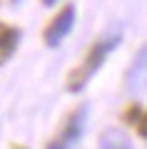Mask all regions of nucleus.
<instances>
[{
  "label": "nucleus",
  "mask_w": 147,
  "mask_h": 149,
  "mask_svg": "<svg viewBox=\"0 0 147 149\" xmlns=\"http://www.w3.org/2000/svg\"><path fill=\"white\" fill-rule=\"evenodd\" d=\"M85 119H87V107L80 104L77 109H72L65 119L63 129L55 134L50 142H47V149H70L77 144V139L82 137V129H85Z\"/></svg>",
  "instance_id": "2"
},
{
  "label": "nucleus",
  "mask_w": 147,
  "mask_h": 149,
  "mask_svg": "<svg viewBox=\"0 0 147 149\" xmlns=\"http://www.w3.org/2000/svg\"><path fill=\"white\" fill-rule=\"evenodd\" d=\"M100 149H132V144L120 129H107L100 134Z\"/></svg>",
  "instance_id": "6"
},
{
  "label": "nucleus",
  "mask_w": 147,
  "mask_h": 149,
  "mask_svg": "<svg viewBox=\"0 0 147 149\" xmlns=\"http://www.w3.org/2000/svg\"><path fill=\"white\" fill-rule=\"evenodd\" d=\"M117 45H120V35H110V37L97 40V42L87 50V55L80 60V65L68 74V92L85 90V85L92 80V74L102 67V62L107 60V55H110Z\"/></svg>",
  "instance_id": "1"
},
{
  "label": "nucleus",
  "mask_w": 147,
  "mask_h": 149,
  "mask_svg": "<svg viewBox=\"0 0 147 149\" xmlns=\"http://www.w3.org/2000/svg\"><path fill=\"white\" fill-rule=\"evenodd\" d=\"M147 85V50H142L137 55L135 65H132L130 74H127V87L130 90H142Z\"/></svg>",
  "instance_id": "5"
},
{
  "label": "nucleus",
  "mask_w": 147,
  "mask_h": 149,
  "mask_svg": "<svg viewBox=\"0 0 147 149\" xmlns=\"http://www.w3.org/2000/svg\"><path fill=\"white\" fill-rule=\"evenodd\" d=\"M72 25H75V5L68 3V5L60 8V13L53 17V20L47 22L45 32H42L45 45H47V47H58L65 37H68V32L72 30Z\"/></svg>",
  "instance_id": "3"
},
{
  "label": "nucleus",
  "mask_w": 147,
  "mask_h": 149,
  "mask_svg": "<svg viewBox=\"0 0 147 149\" xmlns=\"http://www.w3.org/2000/svg\"><path fill=\"white\" fill-rule=\"evenodd\" d=\"M20 45V30L8 22H0V65L8 62Z\"/></svg>",
  "instance_id": "4"
},
{
  "label": "nucleus",
  "mask_w": 147,
  "mask_h": 149,
  "mask_svg": "<svg viewBox=\"0 0 147 149\" xmlns=\"http://www.w3.org/2000/svg\"><path fill=\"white\" fill-rule=\"evenodd\" d=\"M58 0H42V5H55Z\"/></svg>",
  "instance_id": "9"
},
{
  "label": "nucleus",
  "mask_w": 147,
  "mask_h": 149,
  "mask_svg": "<svg viewBox=\"0 0 147 149\" xmlns=\"http://www.w3.org/2000/svg\"><path fill=\"white\" fill-rule=\"evenodd\" d=\"M125 119H127V122H137V124H140V119H142V112H140V107H137V104L127 107V109H125Z\"/></svg>",
  "instance_id": "7"
},
{
  "label": "nucleus",
  "mask_w": 147,
  "mask_h": 149,
  "mask_svg": "<svg viewBox=\"0 0 147 149\" xmlns=\"http://www.w3.org/2000/svg\"><path fill=\"white\" fill-rule=\"evenodd\" d=\"M137 132H140V137H145V139H147V112L142 114L140 124H137Z\"/></svg>",
  "instance_id": "8"
}]
</instances>
